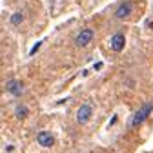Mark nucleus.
I'll return each instance as SVG.
<instances>
[{
    "mask_svg": "<svg viewBox=\"0 0 153 153\" xmlns=\"http://www.w3.org/2000/svg\"><path fill=\"white\" fill-rule=\"evenodd\" d=\"M151 111H153V100H148L146 104H142L137 111H135V115L131 117V122H129V126L131 128H137V126H140L149 115H151Z\"/></svg>",
    "mask_w": 153,
    "mask_h": 153,
    "instance_id": "1",
    "label": "nucleus"
},
{
    "mask_svg": "<svg viewBox=\"0 0 153 153\" xmlns=\"http://www.w3.org/2000/svg\"><path fill=\"white\" fill-rule=\"evenodd\" d=\"M93 38H95V31L91 27H82L75 36V44H76V48H86L93 42Z\"/></svg>",
    "mask_w": 153,
    "mask_h": 153,
    "instance_id": "2",
    "label": "nucleus"
},
{
    "mask_svg": "<svg viewBox=\"0 0 153 153\" xmlns=\"http://www.w3.org/2000/svg\"><path fill=\"white\" fill-rule=\"evenodd\" d=\"M109 46H111V51L120 53L124 49V46H126V36H124V33H120V31L115 33L111 36V40H109Z\"/></svg>",
    "mask_w": 153,
    "mask_h": 153,
    "instance_id": "3",
    "label": "nucleus"
},
{
    "mask_svg": "<svg viewBox=\"0 0 153 153\" xmlns=\"http://www.w3.org/2000/svg\"><path fill=\"white\" fill-rule=\"evenodd\" d=\"M91 115H93V108H91L89 104H82V106L79 108V111H76V122H79V124L89 122Z\"/></svg>",
    "mask_w": 153,
    "mask_h": 153,
    "instance_id": "4",
    "label": "nucleus"
},
{
    "mask_svg": "<svg viewBox=\"0 0 153 153\" xmlns=\"http://www.w3.org/2000/svg\"><path fill=\"white\" fill-rule=\"evenodd\" d=\"M131 13H133V2H122L117 9H115V18H119V20H126Z\"/></svg>",
    "mask_w": 153,
    "mask_h": 153,
    "instance_id": "5",
    "label": "nucleus"
},
{
    "mask_svg": "<svg viewBox=\"0 0 153 153\" xmlns=\"http://www.w3.org/2000/svg\"><path fill=\"white\" fill-rule=\"evenodd\" d=\"M36 142L40 144L42 148H51L55 144V137H53V133H49V131H38L36 133Z\"/></svg>",
    "mask_w": 153,
    "mask_h": 153,
    "instance_id": "6",
    "label": "nucleus"
},
{
    "mask_svg": "<svg viewBox=\"0 0 153 153\" xmlns=\"http://www.w3.org/2000/svg\"><path fill=\"white\" fill-rule=\"evenodd\" d=\"M22 91H24V82L16 80V79H13V80L7 82V93L9 95H13V97H20Z\"/></svg>",
    "mask_w": 153,
    "mask_h": 153,
    "instance_id": "7",
    "label": "nucleus"
},
{
    "mask_svg": "<svg viewBox=\"0 0 153 153\" xmlns=\"http://www.w3.org/2000/svg\"><path fill=\"white\" fill-rule=\"evenodd\" d=\"M24 13L22 11H16V13H13L11 16H9V24H13V26H18V24H22L24 22Z\"/></svg>",
    "mask_w": 153,
    "mask_h": 153,
    "instance_id": "8",
    "label": "nucleus"
},
{
    "mask_svg": "<svg viewBox=\"0 0 153 153\" xmlns=\"http://www.w3.org/2000/svg\"><path fill=\"white\" fill-rule=\"evenodd\" d=\"M15 115H16V119L18 120H24L26 117H27V108L26 106H16V109H15Z\"/></svg>",
    "mask_w": 153,
    "mask_h": 153,
    "instance_id": "9",
    "label": "nucleus"
},
{
    "mask_svg": "<svg viewBox=\"0 0 153 153\" xmlns=\"http://www.w3.org/2000/svg\"><path fill=\"white\" fill-rule=\"evenodd\" d=\"M40 46H42V40H38V42H36V44H35V46L31 48V51H29V55H35V53L38 51V48H40Z\"/></svg>",
    "mask_w": 153,
    "mask_h": 153,
    "instance_id": "10",
    "label": "nucleus"
},
{
    "mask_svg": "<svg viewBox=\"0 0 153 153\" xmlns=\"http://www.w3.org/2000/svg\"><path fill=\"white\" fill-rule=\"evenodd\" d=\"M93 68H95V69H100V68H102V62H97V64H95Z\"/></svg>",
    "mask_w": 153,
    "mask_h": 153,
    "instance_id": "11",
    "label": "nucleus"
}]
</instances>
